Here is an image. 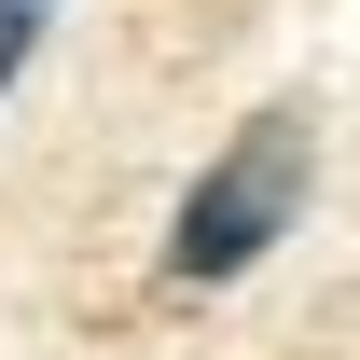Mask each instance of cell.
Here are the masks:
<instances>
[{"label":"cell","instance_id":"7a4b0ae2","mask_svg":"<svg viewBox=\"0 0 360 360\" xmlns=\"http://www.w3.org/2000/svg\"><path fill=\"white\" fill-rule=\"evenodd\" d=\"M28 56H42V0H0V97L28 84Z\"/></svg>","mask_w":360,"mask_h":360},{"label":"cell","instance_id":"6da1fadb","mask_svg":"<svg viewBox=\"0 0 360 360\" xmlns=\"http://www.w3.org/2000/svg\"><path fill=\"white\" fill-rule=\"evenodd\" d=\"M305 180H319V125H305V111H250V125L208 153V180L180 194V222H167V277H180V291L250 277L277 236L305 222Z\"/></svg>","mask_w":360,"mask_h":360}]
</instances>
